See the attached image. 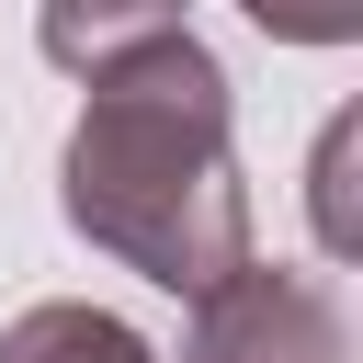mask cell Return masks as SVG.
<instances>
[{"mask_svg":"<svg viewBox=\"0 0 363 363\" xmlns=\"http://www.w3.org/2000/svg\"><path fill=\"white\" fill-rule=\"evenodd\" d=\"M0 363H159L113 306H79V295H45L0 329Z\"/></svg>","mask_w":363,"mask_h":363,"instance_id":"277c9868","label":"cell"},{"mask_svg":"<svg viewBox=\"0 0 363 363\" xmlns=\"http://www.w3.org/2000/svg\"><path fill=\"white\" fill-rule=\"evenodd\" d=\"M159 34H193V0H45L34 11V45L68 79H102L113 57H136Z\"/></svg>","mask_w":363,"mask_h":363,"instance_id":"3957f363","label":"cell"},{"mask_svg":"<svg viewBox=\"0 0 363 363\" xmlns=\"http://www.w3.org/2000/svg\"><path fill=\"white\" fill-rule=\"evenodd\" d=\"M272 45H352L363 34V0H238Z\"/></svg>","mask_w":363,"mask_h":363,"instance_id":"8992f818","label":"cell"},{"mask_svg":"<svg viewBox=\"0 0 363 363\" xmlns=\"http://www.w3.org/2000/svg\"><path fill=\"white\" fill-rule=\"evenodd\" d=\"M57 216L147 272L159 295H204L250 261V182L227 147V68L193 34H159L113 57L68 125L57 159Z\"/></svg>","mask_w":363,"mask_h":363,"instance_id":"6da1fadb","label":"cell"},{"mask_svg":"<svg viewBox=\"0 0 363 363\" xmlns=\"http://www.w3.org/2000/svg\"><path fill=\"white\" fill-rule=\"evenodd\" d=\"M182 363H352V318H340L329 272L238 261L227 284H204V295H193Z\"/></svg>","mask_w":363,"mask_h":363,"instance_id":"7a4b0ae2","label":"cell"},{"mask_svg":"<svg viewBox=\"0 0 363 363\" xmlns=\"http://www.w3.org/2000/svg\"><path fill=\"white\" fill-rule=\"evenodd\" d=\"M352 113H329V136H318V159H306V204H318V250L329 261H352L363 250V216H352Z\"/></svg>","mask_w":363,"mask_h":363,"instance_id":"5b68a950","label":"cell"}]
</instances>
